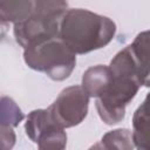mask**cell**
Wrapping results in <instances>:
<instances>
[{
  "instance_id": "obj_8",
  "label": "cell",
  "mask_w": 150,
  "mask_h": 150,
  "mask_svg": "<svg viewBox=\"0 0 150 150\" xmlns=\"http://www.w3.org/2000/svg\"><path fill=\"white\" fill-rule=\"evenodd\" d=\"M34 12V1H0V20L6 23H19L29 18Z\"/></svg>"
},
{
  "instance_id": "obj_7",
  "label": "cell",
  "mask_w": 150,
  "mask_h": 150,
  "mask_svg": "<svg viewBox=\"0 0 150 150\" xmlns=\"http://www.w3.org/2000/svg\"><path fill=\"white\" fill-rule=\"evenodd\" d=\"M149 115H148V98L136 109L132 116V143L137 150H149L148 131H149Z\"/></svg>"
},
{
  "instance_id": "obj_5",
  "label": "cell",
  "mask_w": 150,
  "mask_h": 150,
  "mask_svg": "<svg viewBox=\"0 0 150 150\" xmlns=\"http://www.w3.org/2000/svg\"><path fill=\"white\" fill-rule=\"evenodd\" d=\"M89 96L81 86L64 88L48 107L54 122L63 129L79 125L88 114Z\"/></svg>"
},
{
  "instance_id": "obj_1",
  "label": "cell",
  "mask_w": 150,
  "mask_h": 150,
  "mask_svg": "<svg viewBox=\"0 0 150 150\" xmlns=\"http://www.w3.org/2000/svg\"><path fill=\"white\" fill-rule=\"evenodd\" d=\"M111 81L107 90L96 98V110L100 118L108 125H114L125 116V107L134 100L139 88L149 87L146 76L131 55L129 47L120 50L108 66Z\"/></svg>"
},
{
  "instance_id": "obj_11",
  "label": "cell",
  "mask_w": 150,
  "mask_h": 150,
  "mask_svg": "<svg viewBox=\"0 0 150 150\" xmlns=\"http://www.w3.org/2000/svg\"><path fill=\"white\" fill-rule=\"evenodd\" d=\"M128 47L141 70L149 76V32L144 30L137 34L132 43Z\"/></svg>"
},
{
  "instance_id": "obj_14",
  "label": "cell",
  "mask_w": 150,
  "mask_h": 150,
  "mask_svg": "<svg viewBox=\"0 0 150 150\" xmlns=\"http://www.w3.org/2000/svg\"><path fill=\"white\" fill-rule=\"evenodd\" d=\"M8 27H9V23H6V22L0 20V40L6 35V33L8 30Z\"/></svg>"
},
{
  "instance_id": "obj_13",
  "label": "cell",
  "mask_w": 150,
  "mask_h": 150,
  "mask_svg": "<svg viewBox=\"0 0 150 150\" xmlns=\"http://www.w3.org/2000/svg\"><path fill=\"white\" fill-rule=\"evenodd\" d=\"M16 142V135L13 128L0 124V150H12Z\"/></svg>"
},
{
  "instance_id": "obj_3",
  "label": "cell",
  "mask_w": 150,
  "mask_h": 150,
  "mask_svg": "<svg viewBox=\"0 0 150 150\" xmlns=\"http://www.w3.org/2000/svg\"><path fill=\"white\" fill-rule=\"evenodd\" d=\"M68 9V2L61 0L34 1V12L25 21L15 23L13 33L15 41L25 49L28 46L46 40L59 38L62 15Z\"/></svg>"
},
{
  "instance_id": "obj_15",
  "label": "cell",
  "mask_w": 150,
  "mask_h": 150,
  "mask_svg": "<svg viewBox=\"0 0 150 150\" xmlns=\"http://www.w3.org/2000/svg\"><path fill=\"white\" fill-rule=\"evenodd\" d=\"M88 150H104V148L101 145V143L98 142V143H95L94 145H91Z\"/></svg>"
},
{
  "instance_id": "obj_10",
  "label": "cell",
  "mask_w": 150,
  "mask_h": 150,
  "mask_svg": "<svg viewBox=\"0 0 150 150\" xmlns=\"http://www.w3.org/2000/svg\"><path fill=\"white\" fill-rule=\"evenodd\" d=\"M104 150H134L131 130L125 128L115 129L104 134L100 141Z\"/></svg>"
},
{
  "instance_id": "obj_4",
  "label": "cell",
  "mask_w": 150,
  "mask_h": 150,
  "mask_svg": "<svg viewBox=\"0 0 150 150\" xmlns=\"http://www.w3.org/2000/svg\"><path fill=\"white\" fill-rule=\"evenodd\" d=\"M25 63L53 81H64L76 66V55L59 39H46L23 49Z\"/></svg>"
},
{
  "instance_id": "obj_6",
  "label": "cell",
  "mask_w": 150,
  "mask_h": 150,
  "mask_svg": "<svg viewBox=\"0 0 150 150\" xmlns=\"http://www.w3.org/2000/svg\"><path fill=\"white\" fill-rule=\"evenodd\" d=\"M111 81V71L108 66L97 64L88 68L82 76L81 87L90 97L98 98L108 88Z\"/></svg>"
},
{
  "instance_id": "obj_12",
  "label": "cell",
  "mask_w": 150,
  "mask_h": 150,
  "mask_svg": "<svg viewBox=\"0 0 150 150\" xmlns=\"http://www.w3.org/2000/svg\"><path fill=\"white\" fill-rule=\"evenodd\" d=\"M25 115L15 101L8 96L0 97V124L15 128L22 122Z\"/></svg>"
},
{
  "instance_id": "obj_2",
  "label": "cell",
  "mask_w": 150,
  "mask_h": 150,
  "mask_svg": "<svg viewBox=\"0 0 150 150\" xmlns=\"http://www.w3.org/2000/svg\"><path fill=\"white\" fill-rule=\"evenodd\" d=\"M116 34L115 22L86 8H68L62 15L59 39L75 54L82 55L109 45Z\"/></svg>"
},
{
  "instance_id": "obj_9",
  "label": "cell",
  "mask_w": 150,
  "mask_h": 150,
  "mask_svg": "<svg viewBox=\"0 0 150 150\" xmlns=\"http://www.w3.org/2000/svg\"><path fill=\"white\" fill-rule=\"evenodd\" d=\"M34 143L38 144V150H66L67 134L53 121L38 135Z\"/></svg>"
}]
</instances>
